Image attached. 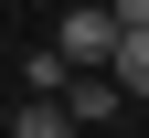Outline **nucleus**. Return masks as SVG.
<instances>
[{
    "label": "nucleus",
    "instance_id": "f257e3e1",
    "mask_svg": "<svg viewBox=\"0 0 149 138\" xmlns=\"http://www.w3.org/2000/svg\"><path fill=\"white\" fill-rule=\"evenodd\" d=\"M53 53H64V64H107V53H117V11H107V0H74L64 21H53Z\"/></svg>",
    "mask_w": 149,
    "mask_h": 138
},
{
    "label": "nucleus",
    "instance_id": "f03ea898",
    "mask_svg": "<svg viewBox=\"0 0 149 138\" xmlns=\"http://www.w3.org/2000/svg\"><path fill=\"white\" fill-rule=\"evenodd\" d=\"M107 74H117V96H149V21H128V32H117Z\"/></svg>",
    "mask_w": 149,
    "mask_h": 138
},
{
    "label": "nucleus",
    "instance_id": "7ed1b4c3",
    "mask_svg": "<svg viewBox=\"0 0 149 138\" xmlns=\"http://www.w3.org/2000/svg\"><path fill=\"white\" fill-rule=\"evenodd\" d=\"M11 138H85V128L64 117V96H32V106L11 117Z\"/></svg>",
    "mask_w": 149,
    "mask_h": 138
},
{
    "label": "nucleus",
    "instance_id": "20e7f679",
    "mask_svg": "<svg viewBox=\"0 0 149 138\" xmlns=\"http://www.w3.org/2000/svg\"><path fill=\"white\" fill-rule=\"evenodd\" d=\"M107 11H117V32H128V21H149V0H107Z\"/></svg>",
    "mask_w": 149,
    "mask_h": 138
}]
</instances>
